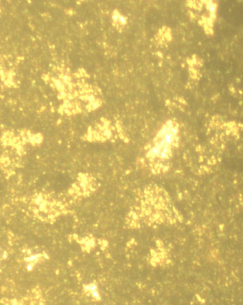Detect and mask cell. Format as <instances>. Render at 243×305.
Segmentation results:
<instances>
[{"label": "cell", "instance_id": "cell-1", "mask_svg": "<svg viewBox=\"0 0 243 305\" xmlns=\"http://www.w3.org/2000/svg\"><path fill=\"white\" fill-rule=\"evenodd\" d=\"M178 138V127L175 123L168 121L157 134L155 143L148 153L151 158L163 160L168 158L172 153Z\"/></svg>", "mask_w": 243, "mask_h": 305}, {"label": "cell", "instance_id": "cell-3", "mask_svg": "<svg viewBox=\"0 0 243 305\" xmlns=\"http://www.w3.org/2000/svg\"><path fill=\"white\" fill-rule=\"evenodd\" d=\"M55 84H56V88H57L58 89H59V90L64 89V85L62 84V82L58 81H56V83H55Z\"/></svg>", "mask_w": 243, "mask_h": 305}, {"label": "cell", "instance_id": "cell-4", "mask_svg": "<svg viewBox=\"0 0 243 305\" xmlns=\"http://www.w3.org/2000/svg\"><path fill=\"white\" fill-rule=\"evenodd\" d=\"M11 305H22V304H20V303L18 302H15V301H13V302L12 303Z\"/></svg>", "mask_w": 243, "mask_h": 305}, {"label": "cell", "instance_id": "cell-2", "mask_svg": "<svg viewBox=\"0 0 243 305\" xmlns=\"http://www.w3.org/2000/svg\"><path fill=\"white\" fill-rule=\"evenodd\" d=\"M113 20L115 22H118L121 25H125L127 23L126 18L121 15V14L118 12L115 11L113 14Z\"/></svg>", "mask_w": 243, "mask_h": 305}]
</instances>
